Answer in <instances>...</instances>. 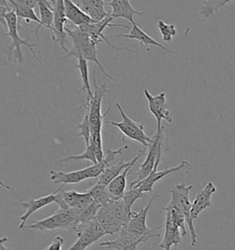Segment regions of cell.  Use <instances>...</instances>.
<instances>
[{"label": "cell", "instance_id": "obj_32", "mask_svg": "<svg viewBox=\"0 0 235 250\" xmlns=\"http://www.w3.org/2000/svg\"><path fill=\"white\" fill-rule=\"evenodd\" d=\"M157 28L161 33L162 39L164 42H172L173 38L175 37L177 33L176 26L174 24H167L163 21L162 20L158 21Z\"/></svg>", "mask_w": 235, "mask_h": 250}, {"label": "cell", "instance_id": "obj_1", "mask_svg": "<svg viewBox=\"0 0 235 250\" xmlns=\"http://www.w3.org/2000/svg\"><path fill=\"white\" fill-rule=\"evenodd\" d=\"M66 32L67 35L72 39L73 47L71 50H69L67 54L63 56L62 59H66L68 57L73 56L76 59L83 58L89 62H92L95 63V65L98 67L100 72H102L106 77H108L111 81L117 83V80L113 76L108 74L104 69L102 64L100 63L99 60L97 58V50H96L97 44L88 32L81 30L78 27H76L73 30L66 28Z\"/></svg>", "mask_w": 235, "mask_h": 250}, {"label": "cell", "instance_id": "obj_16", "mask_svg": "<svg viewBox=\"0 0 235 250\" xmlns=\"http://www.w3.org/2000/svg\"><path fill=\"white\" fill-rule=\"evenodd\" d=\"M58 191V189L56 191L51 192V194L46 195L44 197L38 199H30L27 202H23L21 203V206H23L24 208H26V213L21 216V224L19 226V228L23 231V229L25 228L26 222L29 219V216L33 213H35L37 211L41 210L42 208H44L45 206H50L52 203L55 202L56 198V193Z\"/></svg>", "mask_w": 235, "mask_h": 250}, {"label": "cell", "instance_id": "obj_33", "mask_svg": "<svg viewBox=\"0 0 235 250\" xmlns=\"http://www.w3.org/2000/svg\"><path fill=\"white\" fill-rule=\"evenodd\" d=\"M102 206L98 205L97 203H95V201H93L88 207H86L85 209L82 210L79 216V224L83 223H88L89 221L94 220L96 218V214L98 213L99 209Z\"/></svg>", "mask_w": 235, "mask_h": 250}, {"label": "cell", "instance_id": "obj_28", "mask_svg": "<svg viewBox=\"0 0 235 250\" xmlns=\"http://www.w3.org/2000/svg\"><path fill=\"white\" fill-rule=\"evenodd\" d=\"M78 63L76 64V67L79 70L80 73L81 80L83 83V87L81 88L82 91H87V101H89L90 99L93 98L94 93L91 88V84L89 82V73H88V64L87 60L83 59V58H78Z\"/></svg>", "mask_w": 235, "mask_h": 250}, {"label": "cell", "instance_id": "obj_8", "mask_svg": "<svg viewBox=\"0 0 235 250\" xmlns=\"http://www.w3.org/2000/svg\"><path fill=\"white\" fill-rule=\"evenodd\" d=\"M75 234L78 237L77 240L67 250H86L103 236L107 235L106 231L96 218L88 223L79 224L75 230Z\"/></svg>", "mask_w": 235, "mask_h": 250}, {"label": "cell", "instance_id": "obj_30", "mask_svg": "<svg viewBox=\"0 0 235 250\" xmlns=\"http://www.w3.org/2000/svg\"><path fill=\"white\" fill-rule=\"evenodd\" d=\"M232 1L233 0H205L200 8V15L208 19L217 14L220 8H223Z\"/></svg>", "mask_w": 235, "mask_h": 250}, {"label": "cell", "instance_id": "obj_23", "mask_svg": "<svg viewBox=\"0 0 235 250\" xmlns=\"http://www.w3.org/2000/svg\"><path fill=\"white\" fill-rule=\"evenodd\" d=\"M96 219L106 231L107 235H114L119 233L121 228L124 227L123 223L118 220L111 213H109L104 207H101L96 214Z\"/></svg>", "mask_w": 235, "mask_h": 250}, {"label": "cell", "instance_id": "obj_21", "mask_svg": "<svg viewBox=\"0 0 235 250\" xmlns=\"http://www.w3.org/2000/svg\"><path fill=\"white\" fill-rule=\"evenodd\" d=\"M105 159V154L103 152V148L95 146L94 144H89L88 147H86L85 151L80 155H74V156H69L64 159L59 160V163L67 162L69 161H88L92 164H96L98 162H102Z\"/></svg>", "mask_w": 235, "mask_h": 250}, {"label": "cell", "instance_id": "obj_4", "mask_svg": "<svg viewBox=\"0 0 235 250\" xmlns=\"http://www.w3.org/2000/svg\"><path fill=\"white\" fill-rule=\"evenodd\" d=\"M164 141V126L161 128H157L156 133L152 137V141L148 147V154L145 161L139 165L138 169L129 174L136 175L137 179L130 184V187L139 184L145 178L149 176L153 170H157V168L162 161L163 156V146Z\"/></svg>", "mask_w": 235, "mask_h": 250}, {"label": "cell", "instance_id": "obj_14", "mask_svg": "<svg viewBox=\"0 0 235 250\" xmlns=\"http://www.w3.org/2000/svg\"><path fill=\"white\" fill-rule=\"evenodd\" d=\"M108 6L111 8L110 16L115 19H125L128 21L135 24L134 17L135 16L144 15L143 12L136 10L133 8L130 0H111L107 3Z\"/></svg>", "mask_w": 235, "mask_h": 250}, {"label": "cell", "instance_id": "obj_12", "mask_svg": "<svg viewBox=\"0 0 235 250\" xmlns=\"http://www.w3.org/2000/svg\"><path fill=\"white\" fill-rule=\"evenodd\" d=\"M188 165H189V162H188V161L182 160L181 162L178 165L175 166V167L167 168V169H163V170H160V171L153 170V172L147 178H145L143 181L140 182L139 184H135L132 187L139 189L140 191H142L144 193L153 192V188H154V184L158 183L163 178L167 176V175L173 173V172L178 171V170L183 169V168L188 166Z\"/></svg>", "mask_w": 235, "mask_h": 250}, {"label": "cell", "instance_id": "obj_5", "mask_svg": "<svg viewBox=\"0 0 235 250\" xmlns=\"http://www.w3.org/2000/svg\"><path fill=\"white\" fill-rule=\"evenodd\" d=\"M192 188V184L187 185L186 184H179L175 185L173 188L169 190V193L171 194L172 198L168 205L176 207V209H178L184 213L187 225L190 232L191 246L195 247L198 242V235L194 227V221L191 217L192 204L189 199V194Z\"/></svg>", "mask_w": 235, "mask_h": 250}, {"label": "cell", "instance_id": "obj_39", "mask_svg": "<svg viewBox=\"0 0 235 250\" xmlns=\"http://www.w3.org/2000/svg\"><path fill=\"white\" fill-rule=\"evenodd\" d=\"M0 8H11V6L7 4V0H0Z\"/></svg>", "mask_w": 235, "mask_h": 250}, {"label": "cell", "instance_id": "obj_34", "mask_svg": "<svg viewBox=\"0 0 235 250\" xmlns=\"http://www.w3.org/2000/svg\"><path fill=\"white\" fill-rule=\"evenodd\" d=\"M77 127L79 129V132L77 133V136L83 138V140L86 143V147H88L90 143V138H91L90 121H89V115H88V111L86 110L85 117L83 118L82 122L77 124Z\"/></svg>", "mask_w": 235, "mask_h": 250}, {"label": "cell", "instance_id": "obj_17", "mask_svg": "<svg viewBox=\"0 0 235 250\" xmlns=\"http://www.w3.org/2000/svg\"><path fill=\"white\" fill-rule=\"evenodd\" d=\"M164 228L165 230H164V239L158 246L159 249H162L163 250H171V248L174 246L176 250H177L178 245L181 243L183 235L180 228L175 225V223L172 221L168 213H166Z\"/></svg>", "mask_w": 235, "mask_h": 250}, {"label": "cell", "instance_id": "obj_31", "mask_svg": "<svg viewBox=\"0 0 235 250\" xmlns=\"http://www.w3.org/2000/svg\"><path fill=\"white\" fill-rule=\"evenodd\" d=\"M162 211H165L166 213H168L172 221L175 223V225L180 228L183 236L187 235L188 231H187V228H186V224H187L186 217H185L184 213L181 211H179L178 209H176V207L170 206V205L163 207Z\"/></svg>", "mask_w": 235, "mask_h": 250}, {"label": "cell", "instance_id": "obj_20", "mask_svg": "<svg viewBox=\"0 0 235 250\" xmlns=\"http://www.w3.org/2000/svg\"><path fill=\"white\" fill-rule=\"evenodd\" d=\"M50 179L54 184H76L88 180L84 169L71 172H63L50 170Z\"/></svg>", "mask_w": 235, "mask_h": 250}, {"label": "cell", "instance_id": "obj_3", "mask_svg": "<svg viewBox=\"0 0 235 250\" xmlns=\"http://www.w3.org/2000/svg\"><path fill=\"white\" fill-rule=\"evenodd\" d=\"M0 21L1 24L4 25L6 29H7V33H5L3 36L11 38L12 40V43L7 49H8V52H12L15 64H22L24 62L22 46H26L29 49V52H31L33 58L36 60L42 66H44V62L37 57L36 53L33 51V47L35 44L29 42H30L29 38L22 39L20 37L18 32V27L20 23H19V19L14 11L11 10L7 12L5 17L2 20H0Z\"/></svg>", "mask_w": 235, "mask_h": 250}, {"label": "cell", "instance_id": "obj_18", "mask_svg": "<svg viewBox=\"0 0 235 250\" xmlns=\"http://www.w3.org/2000/svg\"><path fill=\"white\" fill-rule=\"evenodd\" d=\"M77 5L95 22L101 21L110 15L105 9L107 3L104 0H80Z\"/></svg>", "mask_w": 235, "mask_h": 250}, {"label": "cell", "instance_id": "obj_13", "mask_svg": "<svg viewBox=\"0 0 235 250\" xmlns=\"http://www.w3.org/2000/svg\"><path fill=\"white\" fill-rule=\"evenodd\" d=\"M216 191L217 188L212 182H209L202 190L198 191V194L196 195V198L192 203L191 217L193 221L198 219L200 213L204 212L206 209H208L212 206L211 199Z\"/></svg>", "mask_w": 235, "mask_h": 250}, {"label": "cell", "instance_id": "obj_11", "mask_svg": "<svg viewBox=\"0 0 235 250\" xmlns=\"http://www.w3.org/2000/svg\"><path fill=\"white\" fill-rule=\"evenodd\" d=\"M141 243H144V241L137 237L136 235H133L124 226L121 228L119 235L116 239L98 243V246L116 250H136L138 246Z\"/></svg>", "mask_w": 235, "mask_h": 250}, {"label": "cell", "instance_id": "obj_25", "mask_svg": "<svg viewBox=\"0 0 235 250\" xmlns=\"http://www.w3.org/2000/svg\"><path fill=\"white\" fill-rule=\"evenodd\" d=\"M9 2V5L11 6V8L13 9L16 15L19 19V23L20 20H24L27 23H30L31 21L38 23V28L35 30V33L39 31V29L41 27H43V24L41 20L39 19V17L36 15L34 8H29L23 5H20L17 2H15V0H7Z\"/></svg>", "mask_w": 235, "mask_h": 250}, {"label": "cell", "instance_id": "obj_37", "mask_svg": "<svg viewBox=\"0 0 235 250\" xmlns=\"http://www.w3.org/2000/svg\"><path fill=\"white\" fill-rule=\"evenodd\" d=\"M15 2H17L20 5H23L29 8H34L38 5V1L37 0H15Z\"/></svg>", "mask_w": 235, "mask_h": 250}, {"label": "cell", "instance_id": "obj_7", "mask_svg": "<svg viewBox=\"0 0 235 250\" xmlns=\"http://www.w3.org/2000/svg\"><path fill=\"white\" fill-rule=\"evenodd\" d=\"M115 105H116L118 112L120 113L122 121L121 122L107 121L105 123L108 124V125H113V126L117 127L118 129L122 133L126 138H129L130 140L139 142L145 147H149V145L152 141V138L147 136L145 132H144V125L137 123L134 120H132V118H129L125 114L124 111H123L121 105L119 104L116 103Z\"/></svg>", "mask_w": 235, "mask_h": 250}, {"label": "cell", "instance_id": "obj_38", "mask_svg": "<svg viewBox=\"0 0 235 250\" xmlns=\"http://www.w3.org/2000/svg\"><path fill=\"white\" fill-rule=\"evenodd\" d=\"M5 242H7V237H2L0 239V250H11L5 246Z\"/></svg>", "mask_w": 235, "mask_h": 250}, {"label": "cell", "instance_id": "obj_24", "mask_svg": "<svg viewBox=\"0 0 235 250\" xmlns=\"http://www.w3.org/2000/svg\"><path fill=\"white\" fill-rule=\"evenodd\" d=\"M62 194L66 205L72 208L85 209L94 201L88 191L78 192L72 190V191H62Z\"/></svg>", "mask_w": 235, "mask_h": 250}, {"label": "cell", "instance_id": "obj_6", "mask_svg": "<svg viewBox=\"0 0 235 250\" xmlns=\"http://www.w3.org/2000/svg\"><path fill=\"white\" fill-rule=\"evenodd\" d=\"M160 197L161 196L159 194H154L153 197L147 203L146 206L141 208L138 212H133L131 220L127 225H125V227L128 228L133 235L142 239L144 242L150 240L153 237L160 236V234L157 231L158 229L162 228L163 226H158L154 228H149L146 223L147 214L151 206L156 199Z\"/></svg>", "mask_w": 235, "mask_h": 250}, {"label": "cell", "instance_id": "obj_10", "mask_svg": "<svg viewBox=\"0 0 235 250\" xmlns=\"http://www.w3.org/2000/svg\"><path fill=\"white\" fill-rule=\"evenodd\" d=\"M143 94L148 102L149 110L157 121V128H161L163 126L162 120H165L168 124H172L173 118L170 114V111L167 109L165 93L162 92L157 96H153L147 89H144Z\"/></svg>", "mask_w": 235, "mask_h": 250}, {"label": "cell", "instance_id": "obj_26", "mask_svg": "<svg viewBox=\"0 0 235 250\" xmlns=\"http://www.w3.org/2000/svg\"><path fill=\"white\" fill-rule=\"evenodd\" d=\"M134 161V158L130 162H125L123 161L115 164V165H109L106 169H104L101 175L97 178V182L98 184H103L108 186L109 184L116 178L127 167H129L132 162Z\"/></svg>", "mask_w": 235, "mask_h": 250}, {"label": "cell", "instance_id": "obj_36", "mask_svg": "<svg viewBox=\"0 0 235 250\" xmlns=\"http://www.w3.org/2000/svg\"><path fill=\"white\" fill-rule=\"evenodd\" d=\"M64 242H65L64 238L60 235H57L53 238L52 242L44 250H62Z\"/></svg>", "mask_w": 235, "mask_h": 250}, {"label": "cell", "instance_id": "obj_2", "mask_svg": "<svg viewBox=\"0 0 235 250\" xmlns=\"http://www.w3.org/2000/svg\"><path fill=\"white\" fill-rule=\"evenodd\" d=\"M83 209L77 208H68V209H60L51 216L44 218L43 220L33 222L31 225L25 227V230H38V231H56L57 229L68 230L75 232L76 228L79 225V216Z\"/></svg>", "mask_w": 235, "mask_h": 250}, {"label": "cell", "instance_id": "obj_19", "mask_svg": "<svg viewBox=\"0 0 235 250\" xmlns=\"http://www.w3.org/2000/svg\"><path fill=\"white\" fill-rule=\"evenodd\" d=\"M112 37L126 38V39H130V40L138 41L139 43H141L142 46L143 45H152V46H155V47L160 48L161 50L167 52L168 54L176 55V52L169 50L168 48L164 47V45L159 43L158 42L154 41L153 38L150 37L146 32H144L143 30H141L136 23L132 25V28L131 29V31H130L129 34H118V35H114Z\"/></svg>", "mask_w": 235, "mask_h": 250}, {"label": "cell", "instance_id": "obj_15", "mask_svg": "<svg viewBox=\"0 0 235 250\" xmlns=\"http://www.w3.org/2000/svg\"><path fill=\"white\" fill-rule=\"evenodd\" d=\"M144 152V149L141 148L138 151L137 155L134 157V161L132 164L127 167L126 169L118 175L116 177L109 185H108V191L110 192V197L114 200H119L123 198L125 191H126V186H127V175L130 173L132 167L137 163L138 160L141 158V156Z\"/></svg>", "mask_w": 235, "mask_h": 250}, {"label": "cell", "instance_id": "obj_35", "mask_svg": "<svg viewBox=\"0 0 235 250\" xmlns=\"http://www.w3.org/2000/svg\"><path fill=\"white\" fill-rule=\"evenodd\" d=\"M144 192L140 191L137 188H133L130 187V189L128 191H125L124 196H123V201H124L126 206L132 210V206L135 204V202L138 199L143 198L144 196Z\"/></svg>", "mask_w": 235, "mask_h": 250}, {"label": "cell", "instance_id": "obj_9", "mask_svg": "<svg viewBox=\"0 0 235 250\" xmlns=\"http://www.w3.org/2000/svg\"><path fill=\"white\" fill-rule=\"evenodd\" d=\"M114 19L110 15L108 16L106 19H104L101 21L98 22H92L89 24H86L83 25L81 27H78L86 32H88V34L92 37V39L96 42V44L100 43V42H106L107 44L110 45L111 48L117 50V51H127L130 52H138V51H134V50H131L128 47H118L116 45L112 44L110 42V37H106L104 35V30L106 28H115V27H121V28H125L127 30H130L129 26L127 25H123V24H111V21H113Z\"/></svg>", "mask_w": 235, "mask_h": 250}, {"label": "cell", "instance_id": "obj_22", "mask_svg": "<svg viewBox=\"0 0 235 250\" xmlns=\"http://www.w3.org/2000/svg\"><path fill=\"white\" fill-rule=\"evenodd\" d=\"M102 207L124 225H127L130 222L133 213L132 210H130L126 206L123 199H119V200L111 199L106 206Z\"/></svg>", "mask_w": 235, "mask_h": 250}, {"label": "cell", "instance_id": "obj_29", "mask_svg": "<svg viewBox=\"0 0 235 250\" xmlns=\"http://www.w3.org/2000/svg\"><path fill=\"white\" fill-rule=\"evenodd\" d=\"M87 191L95 203H97L101 206H106L112 199L110 197V192L108 191V186L98 183H96L93 187H91Z\"/></svg>", "mask_w": 235, "mask_h": 250}, {"label": "cell", "instance_id": "obj_27", "mask_svg": "<svg viewBox=\"0 0 235 250\" xmlns=\"http://www.w3.org/2000/svg\"><path fill=\"white\" fill-rule=\"evenodd\" d=\"M38 8L40 12V20L42 21L43 27L51 31V34L53 35L54 29L51 27V25L54 21V12H53L54 6L51 4H46V3H39Z\"/></svg>", "mask_w": 235, "mask_h": 250}]
</instances>
